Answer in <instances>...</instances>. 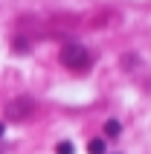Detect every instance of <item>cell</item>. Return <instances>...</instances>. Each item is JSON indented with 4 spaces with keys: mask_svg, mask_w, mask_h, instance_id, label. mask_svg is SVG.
Listing matches in <instances>:
<instances>
[{
    "mask_svg": "<svg viewBox=\"0 0 151 154\" xmlns=\"http://www.w3.org/2000/svg\"><path fill=\"white\" fill-rule=\"evenodd\" d=\"M32 111H35V99H32V96H17V99L6 102L3 116H6L9 122H23V119H29Z\"/></svg>",
    "mask_w": 151,
    "mask_h": 154,
    "instance_id": "7a4b0ae2",
    "label": "cell"
},
{
    "mask_svg": "<svg viewBox=\"0 0 151 154\" xmlns=\"http://www.w3.org/2000/svg\"><path fill=\"white\" fill-rule=\"evenodd\" d=\"M61 64H64L67 70L84 73V70H90V64H93V55H90L87 50H84L82 44L70 41V44H64V47H61Z\"/></svg>",
    "mask_w": 151,
    "mask_h": 154,
    "instance_id": "6da1fadb",
    "label": "cell"
},
{
    "mask_svg": "<svg viewBox=\"0 0 151 154\" xmlns=\"http://www.w3.org/2000/svg\"><path fill=\"white\" fill-rule=\"evenodd\" d=\"M55 154H73V143H67V140H61L58 146H55Z\"/></svg>",
    "mask_w": 151,
    "mask_h": 154,
    "instance_id": "5b68a950",
    "label": "cell"
},
{
    "mask_svg": "<svg viewBox=\"0 0 151 154\" xmlns=\"http://www.w3.org/2000/svg\"><path fill=\"white\" fill-rule=\"evenodd\" d=\"M3 134H6V125H3V122H0V137H3Z\"/></svg>",
    "mask_w": 151,
    "mask_h": 154,
    "instance_id": "8992f818",
    "label": "cell"
},
{
    "mask_svg": "<svg viewBox=\"0 0 151 154\" xmlns=\"http://www.w3.org/2000/svg\"><path fill=\"white\" fill-rule=\"evenodd\" d=\"M119 131H122L119 119H108L105 122V134H108V137H119Z\"/></svg>",
    "mask_w": 151,
    "mask_h": 154,
    "instance_id": "3957f363",
    "label": "cell"
},
{
    "mask_svg": "<svg viewBox=\"0 0 151 154\" xmlns=\"http://www.w3.org/2000/svg\"><path fill=\"white\" fill-rule=\"evenodd\" d=\"M108 146H105V140H90V146H87V154H105Z\"/></svg>",
    "mask_w": 151,
    "mask_h": 154,
    "instance_id": "277c9868",
    "label": "cell"
}]
</instances>
